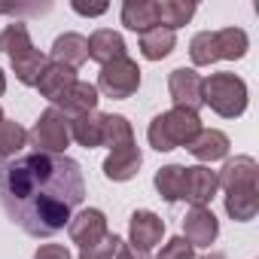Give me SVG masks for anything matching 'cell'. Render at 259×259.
Wrapping results in <instances>:
<instances>
[{
	"label": "cell",
	"mask_w": 259,
	"mask_h": 259,
	"mask_svg": "<svg viewBox=\"0 0 259 259\" xmlns=\"http://www.w3.org/2000/svg\"><path fill=\"white\" fill-rule=\"evenodd\" d=\"M82 198V168L70 156L31 150L0 165V204L31 238L58 235Z\"/></svg>",
	"instance_id": "1"
},
{
	"label": "cell",
	"mask_w": 259,
	"mask_h": 259,
	"mask_svg": "<svg viewBox=\"0 0 259 259\" xmlns=\"http://www.w3.org/2000/svg\"><path fill=\"white\" fill-rule=\"evenodd\" d=\"M0 52L10 55V64H13L16 79L22 85H37L43 70L49 67V58L31 43V34H28L25 22H13L0 31Z\"/></svg>",
	"instance_id": "2"
},
{
	"label": "cell",
	"mask_w": 259,
	"mask_h": 259,
	"mask_svg": "<svg viewBox=\"0 0 259 259\" xmlns=\"http://www.w3.org/2000/svg\"><path fill=\"white\" fill-rule=\"evenodd\" d=\"M198 132H201V119H198V113L174 107V110H168V113H159V116L150 122V128H147V141H150L153 150L171 153V150H177V147H189V144L195 141Z\"/></svg>",
	"instance_id": "3"
},
{
	"label": "cell",
	"mask_w": 259,
	"mask_h": 259,
	"mask_svg": "<svg viewBox=\"0 0 259 259\" xmlns=\"http://www.w3.org/2000/svg\"><path fill=\"white\" fill-rule=\"evenodd\" d=\"M250 49V40H247V31L241 28H223V31H198L189 43V55H192V64L198 67H207L213 61H238L244 58Z\"/></svg>",
	"instance_id": "4"
},
{
	"label": "cell",
	"mask_w": 259,
	"mask_h": 259,
	"mask_svg": "<svg viewBox=\"0 0 259 259\" xmlns=\"http://www.w3.org/2000/svg\"><path fill=\"white\" fill-rule=\"evenodd\" d=\"M201 101L223 119H238L247 110V82L235 73H210L201 89Z\"/></svg>",
	"instance_id": "5"
},
{
	"label": "cell",
	"mask_w": 259,
	"mask_h": 259,
	"mask_svg": "<svg viewBox=\"0 0 259 259\" xmlns=\"http://www.w3.org/2000/svg\"><path fill=\"white\" fill-rule=\"evenodd\" d=\"M28 144L37 153H55L64 156V150L70 147V122L61 110L49 107L40 113V119L34 122V128L28 132Z\"/></svg>",
	"instance_id": "6"
},
{
	"label": "cell",
	"mask_w": 259,
	"mask_h": 259,
	"mask_svg": "<svg viewBox=\"0 0 259 259\" xmlns=\"http://www.w3.org/2000/svg\"><path fill=\"white\" fill-rule=\"evenodd\" d=\"M95 89L104 92L113 101L132 98L141 89V67H138V61H132V58L125 55V58H116V61L104 64L101 73H98V85Z\"/></svg>",
	"instance_id": "7"
},
{
	"label": "cell",
	"mask_w": 259,
	"mask_h": 259,
	"mask_svg": "<svg viewBox=\"0 0 259 259\" xmlns=\"http://www.w3.org/2000/svg\"><path fill=\"white\" fill-rule=\"evenodd\" d=\"M201 89H204V76L195 73L192 67H177V70H171V76H168L171 101H174V107H180V110H192V113H198V110L204 107V101H201Z\"/></svg>",
	"instance_id": "8"
},
{
	"label": "cell",
	"mask_w": 259,
	"mask_h": 259,
	"mask_svg": "<svg viewBox=\"0 0 259 259\" xmlns=\"http://www.w3.org/2000/svg\"><path fill=\"white\" fill-rule=\"evenodd\" d=\"M220 183H217V171H210L207 165H192L183 168V189H180V201H189L192 207H207L217 195Z\"/></svg>",
	"instance_id": "9"
},
{
	"label": "cell",
	"mask_w": 259,
	"mask_h": 259,
	"mask_svg": "<svg viewBox=\"0 0 259 259\" xmlns=\"http://www.w3.org/2000/svg\"><path fill=\"white\" fill-rule=\"evenodd\" d=\"M256 177H259V165L253 156H235L223 165V171L217 174V183L226 192H256Z\"/></svg>",
	"instance_id": "10"
},
{
	"label": "cell",
	"mask_w": 259,
	"mask_h": 259,
	"mask_svg": "<svg viewBox=\"0 0 259 259\" xmlns=\"http://www.w3.org/2000/svg\"><path fill=\"white\" fill-rule=\"evenodd\" d=\"M67 235H70V241L82 250V247H92V244H98V241H104L110 232H107V217H104V210H98V207H85V210H79L76 217H70V223H67Z\"/></svg>",
	"instance_id": "11"
},
{
	"label": "cell",
	"mask_w": 259,
	"mask_h": 259,
	"mask_svg": "<svg viewBox=\"0 0 259 259\" xmlns=\"http://www.w3.org/2000/svg\"><path fill=\"white\" fill-rule=\"evenodd\" d=\"M165 238V220L153 210H135L128 220V241L138 250H153L159 241Z\"/></svg>",
	"instance_id": "12"
},
{
	"label": "cell",
	"mask_w": 259,
	"mask_h": 259,
	"mask_svg": "<svg viewBox=\"0 0 259 259\" xmlns=\"http://www.w3.org/2000/svg\"><path fill=\"white\" fill-rule=\"evenodd\" d=\"M141 162H144V156H141L138 141L125 144L119 150H110V156L104 159V177L113 180V183H125V180H132L141 171Z\"/></svg>",
	"instance_id": "13"
},
{
	"label": "cell",
	"mask_w": 259,
	"mask_h": 259,
	"mask_svg": "<svg viewBox=\"0 0 259 259\" xmlns=\"http://www.w3.org/2000/svg\"><path fill=\"white\" fill-rule=\"evenodd\" d=\"M220 235V223L210 207H192L183 217V238L192 247H210Z\"/></svg>",
	"instance_id": "14"
},
{
	"label": "cell",
	"mask_w": 259,
	"mask_h": 259,
	"mask_svg": "<svg viewBox=\"0 0 259 259\" xmlns=\"http://www.w3.org/2000/svg\"><path fill=\"white\" fill-rule=\"evenodd\" d=\"M98 89L92 85V82H73L70 89H67V95L61 98V101H55L52 107L55 110H61L67 119H76V116H85V113H95L98 110Z\"/></svg>",
	"instance_id": "15"
},
{
	"label": "cell",
	"mask_w": 259,
	"mask_h": 259,
	"mask_svg": "<svg viewBox=\"0 0 259 259\" xmlns=\"http://www.w3.org/2000/svg\"><path fill=\"white\" fill-rule=\"evenodd\" d=\"M229 135H223L220 128H201V132L195 135V141L186 147L201 165H210V162H220L229 156Z\"/></svg>",
	"instance_id": "16"
},
{
	"label": "cell",
	"mask_w": 259,
	"mask_h": 259,
	"mask_svg": "<svg viewBox=\"0 0 259 259\" xmlns=\"http://www.w3.org/2000/svg\"><path fill=\"white\" fill-rule=\"evenodd\" d=\"M89 58L98 61L101 67L116 61V58H125V40L122 34H116L113 28H98L92 37H89Z\"/></svg>",
	"instance_id": "17"
},
{
	"label": "cell",
	"mask_w": 259,
	"mask_h": 259,
	"mask_svg": "<svg viewBox=\"0 0 259 259\" xmlns=\"http://www.w3.org/2000/svg\"><path fill=\"white\" fill-rule=\"evenodd\" d=\"M49 61L76 70L79 64L89 61V40H85L82 34H61V37H55V43H52V58H49Z\"/></svg>",
	"instance_id": "18"
},
{
	"label": "cell",
	"mask_w": 259,
	"mask_h": 259,
	"mask_svg": "<svg viewBox=\"0 0 259 259\" xmlns=\"http://www.w3.org/2000/svg\"><path fill=\"white\" fill-rule=\"evenodd\" d=\"M122 25L135 34H147V31L159 28L156 0H125L122 4Z\"/></svg>",
	"instance_id": "19"
},
{
	"label": "cell",
	"mask_w": 259,
	"mask_h": 259,
	"mask_svg": "<svg viewBox=\"0 0 259 259\" xmlns=\"http://www.w3.org/2000/svg\"><path fill=\"white\" fill-rule=\"evenodd\" d=\"M76 82V70H70V67H64V64H55V61H49V67L43 70V76H40V82H37V89H40V95L46 98V101H61L64 95H67V89Z\"/></svg>",
	"instance_id": "20"
},
{
	"label": "cell",
	"mask_w": 259,
	"mask_h": 259,
	"mask_svg": "<svg viewBox=\"0 0 259 259\" xmlns=\"http://www.w3.org/2000/svg\"><path fill=\"white\" fill-rule=\"evenodd\" d=\"M70 122V138L85 147V150H95L101 147L104 141V113H85V116H76V119H67Z\"/></svg>",
	"instance_id": "21"
},
{
	"label": "cell",
	"mask_w": 259,
	"mask_h": 259,
	"mask_svg": "<svg viewBox=\"0 0 259 259\" xmlns=\"http://www.w3.org/2000/svg\"><path fill=\"white\" fill-rule=\"evenodd\" d=\"M195 4L192 0H156V13H159V28L165 31H177L183 25H189V19L195 16Z\"/></svg>",
	"instance_id": "22"
},
{
	"label": "cell",
	"mask_w": 259,
	"mask_h": 259,
	"mask_svg": "<svg viewBox=\"0 0 259 259\" xmlns=\"http://www.w3.org/2000/svg\"><path fill=\"white\" fill-rule=\"evenodd\" d=\"M174 46H177L174 31L153 28V31L141 34V55H144L147 61H162V58H168V55L174 52Z\"/></svg>",
	"instance_id": "23"
},
{
	"label": "cell",
	"mask_w": 259,
	"mask_h": 259,
	"mask_svg": "<svg viewBox=\"0 0 259 259\" xmlns=\"http://www.w3.org/2000/svg\"><path fill=\"white\" fill-rule=\"evenodd\" d=\"M125 144H135V128L125 116L119 113H104V141L101 147H110V150H119Z\"/></svg>",
	"instance_id": "24"
},
{
	"label": "cell",
	"mask_w": 259,
	"mask_h": 259,
	"mask_svg": "<svg viewBox=\"0 0 259 259\" xmlns=\"http://www.w3.org/2000/svg\"><path fill=\"white\" fill-rule=\"evenodd\" d=\"M28 144V132L13 122V119H0V162H10L22 153V147Z\"/></svg>",
	"instance_id": "25"
},
{
	"label": "cell",
	"mask_w": 259,
	"mask_h": 259,
	"mask_svg": "<svg viewBox=\"0 0 259 259\" xmlns=\"http://www.w3.org/2000/svg\"><path fill=\"white\" fill-rule=\"evenodd\" d=\"M226 213L235 223H250L259 213V189L256 192H226Z\"/></svg>",
	"instance_id": "26"
},
{
	"label": "cell",
	"mask_w": 259,
	"mask_h": 259,
	"mask_svg": "<svg viewBox=\"0 0 259 259\" xmlns=\"http://www.w3.org/2000/svg\"><path fill=\"white\" fill-rule=\"evenodd\" d=\"M153 183H156L159 195H162L168 204L180 201V189H183V165H165V168H159L156 177H153Z\"/></svg>",
	"instance_id": "27"
},
{
	"label": "cell",
	"mask_w": 259,
	"mask_h": 259,
	"mask_svg": "<svg viewBox=\"0 0 259 259\" xmlns=\"http://www.w3.org/2000/svg\"><path fill=\"white\" fill-rule=\"evenodd\" d=\"M119 247H122V238L119 235H107L104 241H98L92 247H82L79 250V259H116Z\"/></svg>",
	"instance_id": "28"
},
{
	"label": "cell",
	"mask_w": 259,
	"mask_h": 259,
	"mask_svg": "<svg viewBox=\"0 0 259 259\" xmlns=\"http://www.w3.org/2000/svg\"><path fill=\"white\" fill-rule=\"evenodd\" d=\"M156 259H195V247L180 235V238H171V241L159 250Z\"/></svg>",
	"instance_id": "29"
},
{
	"label": "cell",
	"mask_w": 259,
	"mask_h": 259,
	"mask_svg": "<svg viewBox=\"0 0 259 259\" xmlns=\"http://www.w3.org/2000/svg\"><path fill=\"white\" fill-rule=\"evenodd\" d=\"M34 259H70V250L64 244H43V247H37Z\"/></svg>",
	"instance_id": "30"
},
{
	"label": "cell",
	"mask_w": 259,
	"mask_h": 259,
	"mask_svg": "<svg viewBox=\"0 0 259 259\" xmlns=\"http://www.w3.org/2000/svg\"><path fill=\"white\" fill-rule=\"evenodd\" d=\"M73 13H79V16H104L107 4H79V0H73Z\"/></svg>",
	"instance_id": "31"
},
{
	"label": "cell",
	"mask_w": 259,
	"mask_h": 259,
	"mask_svg": "<svg viewBox=\"0 0 259 259\" xmlns=\"http://www.w3.org/2000/svg\"><path fill=\"white\" fill-rule=\"evenodd\" d=\"M116 259H153V256H150L147 250H138V247H132V244H125V241H122Z\"/></svg>",
	"instance_id": "32"
},
{
	"label": "cell",
	"mask_w": 259,
	"mask_h": 259,
	"mask_svg": "<svg viewBox=\"0 0 259 259\" xmlns=\"http://www.w3.org/2000/svg\"><path fill=\"white\" fill-rule=\"evenodd\" d=\"M4 92H7V76H4V70H0V98H4Z\"/></svg>",
	"instance_id": "33"
},
{
	"label": "cell",
	"mask_w": 259,
	"mask_h": 259,
	"mask_svg": "<svg viewBox=\"0 0 259 259\" xmlns=\"http://www.w3.org/2000/svg\"><path fill=\"white\" fill-rule=\"evenodd\" d=\"M201 259H226V256H223V253H204Z\"/></svg>",
	"instance_id": "34"
},
{
	"label": "cell",
	"mask_w": 259,
	"mask_h": 259,
	"mask_svg": "<svg viewBox=\"0 0 259 259\" xmlns=\"http://www.w3.org/2000/svg\"><path fill=\"white\" fill-rule=\"evenodd\" d=\"M0 119H7V116H4V110H0Z\"/></svg>",
	"instance_id": "35"
}]
</instances>
